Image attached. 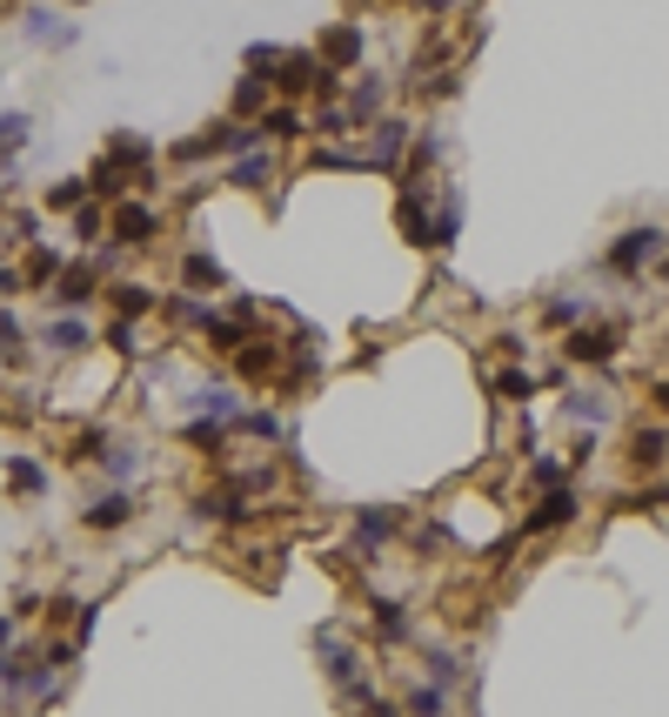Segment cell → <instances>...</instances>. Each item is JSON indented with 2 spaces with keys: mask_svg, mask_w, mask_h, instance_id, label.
<instances>
[{
  "mask_svg": "<svg viewBox=\"0 0 669 717\" xmlns=\"http://www.w3.org/2000/svg\"><path fill=\"white\" fill-rule=\"evenodd\" d=\"M182 282L208 295V289H228V269H221L215 256H188V262H182Z\"/></svg>",
  "mask_w": 669,
  "mask_h": 717,
  "instance_id": "cell-22",
  "label": "cell"
},
{
  "mask_svg": "<svg viewBox=\"0 0 669 717\" xmlns=\"http://www.w3.org/2000/svg\"><path fill=\"white\" fill-rule=\"evenodd\" d=\"M61 275V256L54 249H28V262H21V289H47Z\"/></svg>",
  "mask_w": 669,
  "mask_h": 717,
  "instance_id": "cell-24",
  "label": "cell"
},
{
  "mask_svg": "<svg viewBox=\"0 0 669 717\" xmlns=\"http://www.w3.org/2000/svg\"><path fill=\"white\" fill-rule=\"evenodd\" d=\"M14 644V617H0V651H8Z\"/></svg>",
  "mask_w": 669,
  "mask_h": 717,
  "instance_id": "cell-46",
  "label": "cell"
},
{
  "mask_svg": "<svg viewBox=\"0 0 669 717\" xmlns=\"http://www.w3.org/2000/svg\"><path fill=\"white\" fill-rule=\"evenodd\" d=\"M382 101H388V82H382V74H362V82H355V95H349V128H369L375 115H382Z\"/></svg>",
  "mask_w": 669,
  "mask_h": 717,
  "instance_id": "cell-11",
  "label": "cell"
},
{
  "mask_svg": "<svg viewBox=\"0 0 669 717\" xmlns=\"http://www.w3.org/2000/svg\"><path fill=\"white\" fill-rule=\"evenodd\" d=\"M201 336H208V349H221V356H234L241 343H248V315H201Z\"/></svg>",
  "mask_w": 669,
  "mask_h": 717,
  "instance_id": "cell-14",
  "label": "cell"
},
{
  "mask_svg": "<svg viewBox=\"0 0 669 717\" xmlns=\"http://www.w3.org/2000/svg\"><path fill=\"white\" fill-rule=\"evenodd\" d=\"M656 256H662V235H656V228H623V235H616V249H610V275L636 282Z\"/></svg>",
  "mask_w": 669,
  "mask_h": 717,
  "instance_id": "cell-3",
  "label": "cell"
},
{
  "mask_svg": "<svg viewBox=\"0 0 669 717\" xmlns=\"http://www.w3.org/2000/svg\"><path fill=\"white\" fill-rule=\"evenodd\" d=\"M369 617H375V630H382V644H402V637H408V617H402V604H369Z\"/></svg>",
  "mask_w": 669,
  "mask_h": 717,
  "instance_id": "cell-28",
  "label": "cell"
},
{
  "mask_svg": "<svg viewBox=\"0 0 669 717\" xmlns=\"http://www.w3.org/2000/svg\"><path fill=\"white\" fill-rule=\"evenodd\" d=\"M395 228L408 235L415 249H423V235H429V202H423V195H402V202H395Z\"/></svg>",
  "mask_w": 669,
  "mask_h": 717,
  "instance_id": "cell-21",
  "label": "cell"
},
{
  "mask_svg": "<svg viewBox=\"0 0 669 717\" xmlns=\"http://www.w3.org/2000/svg\"><path fill=\"white\" fill-rule=\"evenodd\" d=\"M456 228H462V195H449V202L429 215V235H423V249H449V242H456Z\"/></svg>",
  "mask_w": 669,
  "mask_h": 717,
  "instance_id": "cell-19",
  "label": "cell"
},
{
  "mask_svg": "<svg viewBox=\"0 0 669 717\" xmlns=\"http://www.w3.org/2000/svg\"><path fill=\"white\" fill-rule=\"evenodd\" d=\"M201 154H208V141L195 134V141H175V162H201Z\"/></svg>",
  "mask_w": 669,
  "mask_h": 717,
  "instance_id": "cell-43",
  "label": "cell"
},
{
  "mask_svg": "<svg viewBox=\"0 0 669 717\" xmlns=\"http://www.w3.org/2000/svg\"><path fill=\"white\" fill-rule=\"evenodd\" d=\"M282 54H288V47H275V41H255V47H248V67H255V74L268 67V74H275V67H282Z\"/></svg>",
  "mask_w": 669,
  "mask_h": 717,
  "instance_id": "cell-39",
  "label": "cell"
},
{
  "mask_svg": "<svg viewBox=\"0 0 669 717\" xmlns=\"http://www.w3.org/2000/svg\"><path fill=\"white\" fill-rule=\"evenodd\" d=\"M275 95H321V101H334V95H342V74H328L315 54H282Z\"/></svg>",
  "mask_w": 669,
  "mask_h": 717,
  "instance_id": "cell-1",
  "label": "cell"
},
{
  "mask_svg": "<svg viewBox=\"0 0 669 717\" xmlns=\"http://www.w3.org/2000/svg\"><path fill=\"white\" fill-rule=\"evenodd\" d=\"M408 148V121H375V148L362 154V169H395Z\"/></svg>",
  "mask_w": 669,
  "mask_h": 717,
  "instance_id": "cell-12",
  "label": "cell"
},
{
  "mask_svg": "<svg viewBox=\"0 0 669 717\" xmlns=\"http://www.w3.org/2000/svg\"><path fill=\"white\" fill-rule=\"evenodd\" d=\"M629 469H662V423L636 430V443H629Z\"/></svg>",
  "mask_w": 669,
  "mask_h": 717,
  "instance_id": "cell-25",
  "label": "cell"
},
{
  "mask_svg": "<svg viewBox=\"0 0 669 717\" xmlns=\"http://www.w3.org/2000/svg\"><path fill=\"white\" fill-rule=\"evenodd\" d=\"M182 443H195V449H221V443H228V423H208V416H195V423L182 430Z\"/></svg>",
  "mask_w": 669,
  "mask_h": 717,
  "instance_id": "cell-33",
  "label": "cell"
},
{
  "mask_svg": "<svg viewBox=\"0 0 669 717\" xmlns=\"http://www.w3.org/2000/svg\"><path fill=\"white\" fill-rule=\"evenodd\" d=\"M529 476H536V490H556V484H562V463H556V456H536Z\"/></svg>",
  "mask_w": 669,
  "mask_h": 717,
  "instance_id": "cell-40",
  "label": "cell"
},
{
  "mask_svg": "<svg viewBox=\"0 0 669 717\" xmlns=\"http://www.w3.org/2000/svg\"><path fill=\"white\" fill-rule=\"evenodd\" d=\"M108 349H114V356H141V336H134V323H108Z\"/></svg>",
  "mask_w": 669,
  "mask_h": 717,
  "instance_id": "cell-37",
  "label": "cell"
},
{
  "mask_svg": "<svg viewBox=\"0 0 669 717\" xmlns=\"http://www.w3.org/2000/svg\"><path fill=\"white\" fill-rule=\"evenodd\" d=\"M101 228H108L101 202H80V208H74V235H80V242H101Z\"/></svg>",
  "mask_w": 669,
  "mask_h": 717,
  "instance_id": "cell-34",
  "label": "cell"
},
{
  "mask_svg": "<svg viewBox=\"0 0 669 717\" xmlns=\"http://www.w3.org/2000/svg\"><path fill=\"white\" fill-rule=\"evenodd\" d=\"M234 188H268L275 182V162H268V154L255 148V154H234V175H228Z\"/></svg>",
  "mask_w": 669,
  "mask_h": 717,
  "instance_id": "cell-20",
  "label": "cell"
},
{
  "mask_svg": "<svg viewBox=\"0 0 669 717\" xmlns=\"http://www.w3.org/2000/svg\"><path fill=\"white\" fill-rule=\"evenodd\" d=\"M8 295H21V269H8V262H0V302H8Z\"/></svg>",
  "mask_w": 669,
  "mask_h": 717,
  "instance_id": "cell-44",
  "label": "cell"
},
{
  "mask_svg": "<svg viewBox=\"0 0 669 717\" xmlns=\"http://www.w3.org/2000/svg\"><path fill=\"white\" fill-rule=\"evenodd\" d=\"M108 308H114V323H141V315L161 308V295L147 282H108Z\"/></svg>",
  "mask_w": 669,
  "mask_h": 717,
  "instance_id": "cell-8",
  "label": "cell"
},
{
  "mask_svg": "<svg viewBox=\"0 0 669 717\" xmlns=\"http://www.w3.org/2000/svg\"><path fill=\"white\" fill-rule=\"evenodd\" d=\"M234 356H241V376H248V382H268V376H282V343H275V336H248Z\"/></svg>",
  "mask_w": 669,
  "mask_h": 717,
  "instance_id": "cell-9",
  "label": "cell"
},
{
  "mask_svg": "<svg viewBox=\"0 0 669 717\" xmlns=\"http://www.w3.org/2000/svg\"><path fill=\"white\" fill-rule=\"evenodd\" d=\"M41 343H47L54 356H80V349L95 343V329L80 323V315H47V329H41Z\"/></svg>",
  "mask_w": 669,
  "mask_h": 717,
  "instance_id": "cell-10",
  "label": "cell"
},
{
  "mask_svg": "<svg viewBox=\"0 0 669 717\" xmlns=\"http://www.w3.org/2000/svg\"><path fill=\"white\" fill-rule=\"evenodd\" d=\"M54 215H74L80 202H88V175H67V182H47V195H41Z\"/></svg>",
  "mask_w": 669,
  "mask_h": 717,
  "instance_id": "cell-23",
  "label": "cell"
},
{
  "mask_svg": "<svg viewBox=\"0 0 669 717\" xmlns=\"http://www.w3.org/2000/svg\"><path fill=\"white\" fill-rule=\"evenodd\" d=\"M47 295H54V308H61V315H80V308H88V302L101 295V262H74V269H61Z\"/></svg>",
  "mask_w": 669,
  "mask_h": 717,
  "instance_id": "cell-4",
  "label": "cell"
},
{
  "mask_svg": "<svg viewBox=\"0 0 669 717\" xmlns=\"http://www.w3.org/2000/svg\"><path fill=\"white\" fill-rule=\"evenodd\" d=\"M429 671H436V677H442V684H449V677H456V671H462V664H456V658H449V651H429Z\"/></svg>",
  "mask_w": 669,
  "mask_h": 717,
  "instance_id": "cell-42",
  "label": "cell"
},
{
  "mask_svg": "<svg viewBox=\"0 0 669 717\" xmlns=\"http://www.w3.org/2000/svg\"><path fill=\"white\" fill-rule=\"evenodd\" d=\"M523 523H529V536H536V530H562V523H575V490H569V484L542 490V497L529 503V517H523Z\"/></svg>",
  "mask_w": 669,
  "mask_h": 717,
  "instance_id": "cell-7",
  "label": "cell"
},
{
  "mask_svg": "<svg viewBox=\"0 0 669 717\" xmlns=\"http://www.w3.org/2000/svg\"><path fill=\"white\" fill-rule=\"evenodd\" d=\"M0 362H8V369L28 362V336H21V323H14L8 308H0Z\"/></svg>",
  "mask_w": 669,
  "mask_h": 717,
  "instance_id": "cell-26",
  "label": "cell"
},
{
  "mask_svg": "<svg viewBox=\"0 0 669 717\" xmlns=\"http://www.w3.org/2000/svg\"><path fill=\"white\" fill-rule=\"evenodd\" d=\"M408 717H449L442 684H415V691H408Z\"/></svg>",
  "mask_w": 669,
  "mask_h": 717,
  "instance_id": "cell-29",
  "label": "cell"
},
{
  "mask_svg": "<svg viewBox=\"0 0 669 717\" xmlns=\"http://www.w3.org/2000/svg\"><path fill=\"white\" fill-rule=\"evenodd\" d=\"M228 430H241V436H262V443H275V436H282V416H275V410H241V416H234Z\"/></svg>",
  "mask_w": 669,
  "mask_h": 717,
  "instance_id": "cell-27",
  "label": "cell"
},
{
  "mask_svg": "<svg viewBox=\"0 0 669 717\" xmlns=\"http://www.w3.org/2000/svg\"><path fill=\"white\" fill-rule=\"evenodd\" d=\"M369 717H402V710H395L388 697H375V704H369Z\"/></svg>",
  "mask_w": 669,
  "mask_h": 717,
  "instance_id": "cell-45",
  "label": "cell"
},
{
  "mask_svg": "<svg viewBox=\"0 0 669 717\" xmlns=\"http://www.w3.org/2000/svg\"><path fill=\"white\" fill-rule=\"evenodd\" d=\"M569 416H575V423H590V430H596V423L610 416V403H603V395H569Z\"/></svg>",
  "mask_w": 669,
  "mask_h": 717,
  "instance_id": "cell-36",
  "label": "cell"
},
{
  "mask_svg": "<svg viewBox=\"0 0 669 717\" xmlns=\"http://www.w3.org/2000/svg\"><path fill=\"white\" fill-rule=\"evenodd\" d=\"M8 484H14L21 497H41V490H47V476H41V463H28V456H14V463H8Z\"/></svg>",
  "mask_w": 669,
  "mask_h": 717,
  "instance_id": "cell-32",
  "label": "cell"
},
{
  "mask_svg": "<svg viewBox=\"0 0 669 717\" xmlns=\"http://www.w3.org/2000/svg\"><path fill=\"white\" fill-rule=\"evenodd\" d=\"M495 389H502V403H529V395H536V376H523V369H502V376H495Z\"/></svg>",
  "mask_w": 669,
  "mask_h": 717,
  "instance_id": "cell-35",
  "label": "cell"
},
{
  "mask_svg": "<svg viewBox=\"0 0 669 717\" xmlns=\"http://www.w3.org/2000/svg\"><path fill=\"white\" fill-rule=\"evenodd\" d=\"M195 410H201L208 423H234V416H241V403H234V389H228V382H208V389H195Z\"/></svg>",
  "mask_w": 669,
  "mask_h": 717,
  "instance_id": "cell-18",
  "label": "cell"
},
{
  "mask_svg": "<svg viewBox=\"0 0 669 717\" xmlns=\"http://www.w3.org/2000/svg\"><path fill=\"white\" fill-rule=\"evenodd\" d=\"M562 356H569V362H590V369L616 362V356H623V323H582V329L562 343Z\"/></svg>",
  "mask_w": 669,
  "mask_h": 717,
  "instance_id": "cell-2",
  "label": "cell"
},
{
  "mask_svg": "<svg viewBox=\"0 0 669 717\" xmlns=\"http://www.w3.org/2000/svg\"><path fill=\"white\" fill-rule=\"evenodd\" d=\"M95 463H108V476H134V469H141V456H134V449H121V443H114V449H101Z\"/></svg>",
  "mask_w": 669,
  "mask_h": 717,
  "instance_id": "cell-38",
  "label": "cell"
},
{
  "mask_svg": "<svg viewBox=\"0 0 669 717\" xmlns=\"http://www.w3.org/2000/svg\"><path fill=\"white\" fill-rule=\"evenodd\" d=\"M415 8H449V0H415Z\"/></svg>",
  "mask_w": 669,
  "mask_h": 717,
  "instance_id": "cell-47",
  "label": "cell"
},
{
  "mask_svg": "<svg viewBox=\"0 0 669 717\" xmlns=\"http://www.w3.org/2000/svg\"><path fill=\"white\" fill-rule=\"evenodd\" d=\"M255 128H262V141H301V134H308L301 108H288V101H268V108L255 115Z\"/></svg>",
  "mask_w": 669,
  "mask_h": 717,
  "instance_id": "cell-13",
  "label": "cell"
},
{
  "mask_svg": "<svg viewBox=\"0 0 669 717\" xmlns=\"http://www.w3.org/2000/svg\"><path fill=\"white\" fill-rule=\"evenodd\" d=\"M315 61H321L328 74H342V67H355V61H362V28H355V21H334V28L321 34Z\"/></svg>",
  "mask_w": 669,
  "mask_h": 717,
  "instance_id": "cell-6",
  "label": "cell"
},
{
  "mask_svg": "<svg viewBox=\"0 0 669 717\" xmlns=\"http://www.w3.org/2000/svg\"><path fill=\"white\" fill-rule=\"evenodd\" d=\"M228 108H234V121H255L268 108V74H241L234 95H228Z\"/></svg>",
  "mask_w": 669,
  "mask_h": 717,
  "instance_id": "cell-17",
  "label": "cell"
},
{
  "mask_svg": "<svg viewBox=\"0 0 669 717\" xmlns=\"http://www.w3.org/2000/svg\"><path fill=\"white\" fill-rule=\"evenodd\" d=\"M395 536V510H362L355 517V556H375Z\"/></svg>",
  "mask_w": 669,
  "mask_h": 717,
  "instance_id": "cell-16",
  "label": "cell"
},
{
  "mask_svg": "<svg viewBox=\"0 0 669 717\" xmlns=\"http://www.w3.org/2000/svg\"><path fill=\"white\" fill-rule=\"evenodd\" d=\"M88 530H121V523H134V497L128 490H108L101 503H88V517H80Z\"/></svg>",
  "mask_w": 669,
  "mask_h": 717,
  "instance_id": "cell-15",
  "label": "cell"
},
{
  "mask_svg": "<svg viewBox=\"0 0 669 717\" xmlns=\"http://www.w3.org/2000/svg\"><path fill=\"white\" fill-rule=\"evenodd\" d=\"M28 148V115H0V169Z\"/></svg>",
  "mask_w": 669,
  "mask_h": 717,
  "instance_id": "cell-30",
  "label": "cell"
},
{
  "mask_svg": "<svg viewBox=\"0 0 669 717\" xmlns=\"http://www.w3.org/2000/svg\"><path fill=\"white\" fill-rule=\"evenodd\" d=\"M161 235V208L154 202H114V242L121 249H147Z\"/></svg>",
  "mask_w": 669,
  "mask_h": 717,
  "instance_id": "cell-5",
  "label": "cell"
},
{
  "mask_svg": "<svg viewBox=\"0 0 669 717\" xmlns=\"http://www.w3.org/2000/svg\"><path fill=\"white\" fill-rule=\"evenodd\" d=\"M0 202H8V182H0Z\"/></svg>",
  "mask_w": 669,
  "mask_h": 717,
  "instance_id": "cell-48",
  "label": "cell"
},
{
  "mask_svg": "<svg viewBox=\"0 0 669 717\" xmlns=\"http://www.w3.org/2000/svg\"><path fill=\"white\" fill-rule=\"evenodd\" d=\"M315 128H321V134L334 141V134H349V115H342V108H334V101H328V108L315 115Z\"/></svg>",
  "mask_w": 669,
  "mask_h": 717,
  "instance_id": "cell-41",
  "label": "cell"
},
{
  "mask_svg": "<svg viewBox=\"0 0 669 717\" xmlns=\"http://www.w3.org/2000/svg\"><path fill=\"white\" fill-rule=\"evenodd\" d=\"M582 315H590V302H582V295H556V302L542 308V323H549V329H569V323H582Z\"/></svg>",
  "mask_w": 669,
  "mask_h": 717,
  "instance_id": "cell-31",
  "label": "cell"
}]
</instances>
